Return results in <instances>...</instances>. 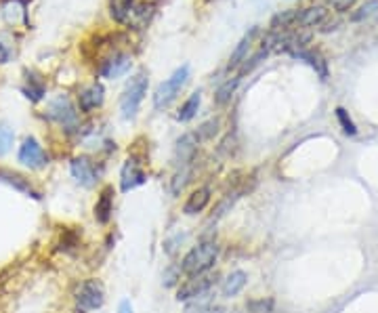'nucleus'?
Returning a JSON list of instances; mask_svg holds the SVG:
<instances>
[{"label": "nucleus", "instance_id": "obj_1", "mask_svg": "<svg viewBox=\"0 0 378 313\" xmlns=\"http://www.w3.org/2000/svg\"><path fill=\"white\" fill-rule=\"evenodd\" d=\"M217 257H219V248H217L215 242H202V244L193 246V248L185 255V259H183V263H181V271H183L185 275H200V273H206V271H209V269L215 265Z\"/></svg>", "mask_w": 378, "mask_h": 313}, {"label": "nucleus", "instance_id": "obj_2", "mask_svg": "<svg viewBox=\"0 0 378 313\" xmlns=\"http://www.w3.org/2000/svg\"><path fill=\"white\" fill-rule=\"evenodd\" d=\"M147 82L150 80H147V72H145V69L137 72L128 80V84H126V89L122 93V99H120V110H122V116L126 120L134 118L137 112H139V106H141V101H143V97L147 93Z\"/></svg>", "mask_w": 378, "mask_h": 313}, {"label": "nucleus", "instance_id": "obj_3", "mask_svg": "<svg viewBox=\"0 0 378 313\" xmlns=\"http://www.w3.org/2000/svg\"><path fill=\"white\" fill-rule=\"evenodd\" d=\"M187 80H189V65L177 67L175 72H173V76H170L168 80H164L156 89V93H154V108L156 110H166L170 103H173L179 97V93L187 84Z\"/></svg>", "mask_w": 378, "mask_h": 313}, {"label": "nucleus", "instance_id": "obj_4", "mask_svg": "<svg viewBox=\"0 0 378 313\" xmlns=\"http://www.w3.org/2000/svg\"><path fill=\"white\" fill-rule=\"evenodd\" d=\"M103 303H106V292H103V286L101 282L97 280H86L80 290H78V297H76V305H78V311H93V309H99Z\"/></svg>", "mask_w": 378, "mask_h": 313}, {"label": "nucleus", "instance_id": "obj_5", "mask_svg": "<svg viewBox=\"0 0 378 313\" xmlns=\"http://www.w3.org/2000/svg\"><path fill=\"white\" fill-rule=\"evenodd\" d=\"M17 158H19V162H21L23 166L34 168V170H38V168H43V166L49 164L47 152L43 150V146H40L34 137L23 139V143H21V148H19V156H17Z\"/></svg>", "mask_w": 378, "mask_h": 313}, {"label": "nucleus", "instance_id": "obj_6", "mask_svg": "<svg viewBox=\"0 0 378 313\" xmlns=\"http://www.w3.org/2000/svg\"><path fill=\"white\" fill-rule=\"evenodd\" d=\"M189 277H191V280H187L179 288V292H177V299L179 301H191L196 297H202L206 292H211V288L215 284V275H204V273H200V275H189Z\"/></svg>", "mask_w": 378, "mask_h": 313}, {"label": "nucleus", "instance_id": "obj_7", "mask_svg": "<svg viewBox=\"0 0 378 313\" xmlns=\"http://www.w3.org/2000/svg\"><path fill=\"white\" fill-rule=\"evenodd\" d=\"M47 116H49L51 120L63 124V126H72V124L76 122V110H74V106H72V101L67 99L65 95H59L57 99H53V101L49 103V112H47Z\"/></svg>", "mask_w": 378, "mask_h": 313}, {"label": "nucleus", "instance_id": "obj_8", "mask_svg": "<svg viewBox=\"0 0 378 313\" xmlns=\"http://www.w3.org/2000/svg\"><path fill=\"white\" fill-rule=\"evenodd\" d=\"M70 168H72L74 179H76L80 185H84V187H93V185L97 183V179H99V170H97L95 162H93L91 158H86V156L74 158Z\"/></svg>", "mask_w": 378, "mask_h": 313}, {"label": "nucleus", "instance_id": "obj_9", "mask_svg": "<svg viewBox=\"0 0 378 313\" xmlns=\"http://www.w3.org/2000/svg\"><path fill=\"white\" fill-rule=\"evenodd\" d=\"M147 181V175L143 172V168L139 166L137 160H126L120 172V187L122 192H130L134 187H139Z\"/></svg>", "mask_w": 378, "mask_h": 313}, {"label": "nucleus", "instance_id": "obj_10", "mask_svg": "<svg viewBox=\"0 0 378 313\" xmlns=\"http://www.w3.org/2000/svg\"><path fill=\"white\" fill-rule=\"evenodd\" d=\"M130 63H132L130 55L116 53L114 57H110V59H106V61L101 63L99 72H101L103 78L114 80V78H120V76H124V74L128 72V69H130Z\"/></svg>", "mask_w": 378, "mask_h": 313}, {"label": "nucleus", "instance_id": "obj_11", "mask_svg": "<svg viewBox=\"0 0 378 313\" xmlns=\"http://www.w3.org/2000/svg\"><path fill=\"white\" fill-rule=\"evenodd\" d=\"M112 213H114V187L108 185V187L101 189V194L97 198V204H95V219H97V223L108 225L110 219H112Z\"/></svg>", "mask_w": 378, "mask_h": 313}, {"label": "nucleus", "instance_id": "obj_12", "mask_svg": "<svg viewBox=\"0 0 378 313\" xmlns=\"http://www.w3.org/2000/svg\"><path fill=\"white\" fill-rule=\"evenodd\" d=\"M103 99H106V91H103V86L99 82H93L91 86L82 89L80 95H78V106L82 112H93L97 108H101Z\"/></svg>", "mask_w": 378, "mask_h": 313}, {"label": "nucleus", "instance_id": "obj_13", "mask_svg": "<svg viewBox=\"0 0 378 313\" xmlns=\"http://www.w3.org/2000/svg\"><path fill=\"white\" fill-rule=\"evenodd\" d=\"M196 152H198V137L187 132L183 135L179 141H177V150H175V160L179 166H187L193 162L196 158Z\"/></svg>", "mask_w": 378, "mask_h": 313}, {"label": "nucleus", "instance_id": "obj_14", "mask_svg": "<svg viewBox=\"0 0 378 313\" xmlns=\"http://www.w3.org/2000/svg\"><path fill=\"white\" fill-rule=\"evenodd\" d=\"M0 183H7V185H11L13 189L21 192V194H25V196H29V198H34V200H38V198H40V194L32 187V183H29L27 179H23L21 175H17V172H11V170H0Z\"/></svg>", "mask_w": 378, "mask_h": 313}, {"label": "nucleus", "instance_id": "obj_15", "mask_svg": "<svg viewBox=\"0 0 378 313\" xmlns=\"http://www.w3.org/2000/svg\"><path fill=\"white\" fill-rule=\"evenodd\" d=\"M292 55H294L296 59H300V61H305V63L311 65V67L316 69V72L320 74L322 80L328 78V63H326V59L322 57V53L311 51V49H298V51H294Z\"/></svg>", "mask_w": 378, "mask_h": 313}, {"label": "nucleus", "instance_id": "obj_16", "mask_svg": "<svg viewBox=\"0 0 378 313\" xmlns=\"http://www.w3.org/2000/svg\"><path fill=\"white\" fill-rule=\"evenodd\" d=\"M211 202V189L209 187H200L196 192H191V196L187 198L185 206H183V213L185 215H198L202 213L206 206Z\"/></svg>", "mask_w": 378, "mask_h": 313}, {"label": "nucleus", "instance_id": "obj_17", "mask_svg": "<svg viewBox=\"0 0 378 313\" xmlns=\"http://www.w3.org/2000/svg\"><path fill=\"white\" fill-rule=\"evenodd\" d=\"M255 34H257V27H252L248 34H244V38L237 43L235 51H233L231 57H229V69H235L237 65H242V63L248 59V49H250V45H252Z\"/></svg>", "mask_w": 378, "mask_h": 313}, {"label": "nucleus", "instance_id": "obj_18", "mask_svg": "<svg viewBox=\"0 0 378 313\" xmlns=\"http://www.w3.org/2000/svg\"><path fill=\"white\" fill-rule=\"evenodd\" d=\"M246 282H248V275L244 273V271H231L227 277H225V282H223V294L225 297H237L239 292L244 290V286H246Z\"/></svg>", "mask_w": 378, "mask_h": 313}, {"label": "nucleus", "instance_id": "obj_19", "mask_svg": "<svg viewBox=\"0 0 378 313\" xmlns=\"http://www.w3.org/2000/svg\"><path fill=\"white\" fill-rule=\"evenodd\" d=\"M152 15H154V5H145V3L134 5L130 15H128V19H126V23H130L137 30H141V27H145L150 23Z\"/></svg>", "mask_w": 378, "mask_h": 313}, {"label": "nucleus", "instance_id": "obj_20", "mask_svg": "<svg viewBox=\"0 0 378 313\" xmlns=\"http://www.w3.org/2000/svg\"><path fill=\"white\" fill-rule=\"evenodd\" d=\"M326 15H328V11H326V7H322V5L303 9V11L298 13V23H296V25H300V27L318 25V23H322V21L326 19Z\"/></svg>", "mask_w": 378, "mask_h": 313}, {"label": "nucleus", "instance_id": "obj_21", "mask_svg": "<svg viewBox=\"0 0 378 313\" xmlns=\"http://www.w3.org/2000/svg\"><path fill=\"white\" fill-rule=\"evenodd\" d=\"M47 93V84L40 76L36 74H27V84L23 86V95L29 99V101H40Z\"/></svg>", "mask_w": 378, "mask_h": 313}, {"label": "nucleus", "instance_id": "obj_22", "mask_svg": "<svg viewBox=\"0 0 378 313\" xmlns=\"http://www.w3.org/2000/svg\"><path fill=\"white\" fill-rule=\"evenodd\" d=\"M134 7V0H110V15L118 23H126L130 11Z\"/></svg>", "mask_w": 378, "mask_h": 313}, {"label": "nucleus", "instance_id": "obj_23", "mask_svg": "<svg viewBox=\"0 0 378 313\" xmlns=\"http://www.w3.org/2000/svg\"><path fill=\"white\" fill-rule=\"evenodd\" d=\"M298 13L300 11H296V9L278 13L276 17L271 19V30H288V27H294L298 23Z\"/></svg>", "mask_w": 378, "mask_h": 313}, {"label": "nucleus", "instance_id": "obj_24", "mask_svg": "<svg viewBox=\"0 0 378 313\" xmlns=\"http://www.w3.org/2000/svg\"><path fill=\"white\" fill-rule=\"evenodd\" d=\"M200 101H202L200 93H193V95L183 103V106H181V110H179V114H177V120H181V122H189V120L198 114Z\"/></svg>", "mask_w": 378, "mask_h": 313}, {"label": "nucleus", "instance_id": "obj_25", "mask_svg": "<svg viewBox=\"0 0 378 313\" xmlns=\"http://www.w3.org/2000/svg\"><path fill=\"white\" fill-rule=\"evenodd\" d=\"M237 84H239V78H233V80H227L225 84L219 86V91L215 93L217 106H227V103L231 101V97H233V93H235V89H237Z\"/></svg>", "mask_w": 378, "mask_h": 313}, {"label": "nucleus", "instance_id": "obj_26", "mask_svg": "<svg viewBox=\"0 0 378 313\" xmlns=\"http://www.w3.org/2000/svg\"><path fill=\"white\" fill-rule=\"evenodd\" d=\"M15 141V132L9 124L0 122V158H3L5 154H9L11 146Z\"/></svg>", "mask_w": 378, "mask_h": 313}, {"label": "nucleus", "instance_id": "obj_27", "mask_svg": "<svg viewBox=\"0 0 378 313\" xmlns=\"http://www.w3.org/2000/svg\"><path fill=\"white\" fill-rule=\"evenodd\" d=\"M189 177H191V170H189V164L187 166H181V170L175 175V179H173V185H170V189H173V194L175 196H179L181 194V189L187 185V181H189Z\"/></svg>", "mask_w": 378, "mask_h": 313}, {"label": "nucleus", "instance_id": "obj_28", "mask_svg": "<svg viewBox=\"0 0 378 313\" xmlns=\"http://www.w3.org/2000/svg\"><path fill=\"white\" fill-rule=\"evenodd\" d=\"M219 126H221L219 118H215V120H209V122H204V124L198 128L196 137H198V139H204V141H209V139H213V137L219 132Z\"/></svg>", "mask_w": 378, "mask_h": 313}, {"label": "nucleus", "instance_id": "obj_29", "mask_svg": "<svg viewBox=\"0 0 378 313\" xmlns=\"http://www.w3.org/2000/svg\"><path fill=\"white\" fill-rule=\"evenodd\" d=\"M246 313H273V301L271 299H257L246 303Z\"/></svg>", "mask_w": 378, "mask_h": 313}, {"label": "nucleus", "instance_id": "obj_30", "mask_svg": "<svg viewBox=\"0 0 378 313\" xmlns=\"http://www.w3.org/2000/svg\"><path fill=\"white\" fill-rule=\"evenodd\" d=\"M336 118H338V122H340L342 130H345L347 135H355V132H357V128H355L353 120H351V118H349V114H347V110L338 108V110H336Z\"/></svg>", "mask_w": 378, "mask_h": 313}, {"label": "nucleus", "instance_id": "obj_31", "mask_svg": "<svg viewBox=\"0 0 378 313\" xmlns=\"http://www.w3.org/2000/svg\"><path fill=\"white\" fill-rule=\"evenodd\" d=\"M376 11H378V0H370V3H366L364 7H359L357 13L351 15V19H353V21H362V19H366V17H372Z\"/></svg>", "mask_w": 378, "mask_h": 313}, {"label": "nucleus", "instance_id": "obj_32", "mask_svg": "<svg viewBox=\"0 0 378 313\" xmlns=\"http://www.w3.org/2000/svg\"><path fill=\"white\" fill-rule=\"evenodd\" d=\"M267 53H269V51H267V49L263 47V49H261V51H259L257 55H252L250 59H246V63H244V67H242V72H239V76H244V74L252 72V69H255V67H257V65L261 63V59H263V57H267Z\"/></svg>", "mask_w": 378, "mask_h": 313}, {"label": "nucleus", "instance_id": "obj_33", "mask_svg": "<svg viewBox=\"0 0 378 313\" xmlns=\"http://www.w3.org/2000/svg\"><path fill=\"white\" fill-rule=\"evenodd\" d=\"M330 5H332L334 11L345 13V11H351V7L355 5V0H330Z\"/></svg>", "mask_w": 378, "mask_h": 313}, {"label": "nucleus", "instance_id": "obj_34", "mask_svg": "<svg viewBox=\"0 0 378 313\" xmlns=\"http://www.w3.org/2000/svg\"><path fill=\"white\" fill-rule=\"evenodd\" d=\"M183 240H185V235H175L173 240H168L166 244H164V251H166L168 255H175V251H177L175 244H179V242H183Z\"/></svg>", "mask_w": 378, "mask_h": 313}, {"label": "nucleus", "instance_id": "obj_35", "mask_svg": "<svg viewBox=\"0 0 378 313\" xmlns=\"http://www.w3.org/2000/svg\"><path fill=\"white\" fill-rule=\"evenodd\" d=\"M9 57H11V51H9L3 43H0V63H7Z\"/></svg>", "mask_w": 378, "mask_h": 313}, {"label": "nucleus", "instance_id": "obj_36", "mask_svg": "<svg viewBox=\"0 0 378 313\" xmlns=\"http://www.w3.org/2000/svg\"><path fill=\"white\" fill-rule=\"evenodd\" d=\"M118 313H132V305H130V301H122V303H120Z\"/></svg>", "mask_w": 378, "mask_h": 313}, {"label": "nucleus", "instance_id": "obj_37", "mask_svg": "<svg viewBox=\"0 0 378 313\" xmlns=\"http://www.w3.org/2000/svg\"><path fill=\"white\" fill-rule=\"evenodd\" d=\"M202 313H225L223 307H209V309H204Z\"/></svg>", "mask_w": 378, "mask_h": 313}, {"label": "nucleus", "instance_id": "obj_38", "mask_svg": "<svg viewBox=\"0 0 378 313\" xmlns=\"http://www.w3.org/2000/svg\"><path fill=\"white\" fill-rule=\"evenodd\" d=\"M336 25H338V21H332V23H328L326 27H322V32H332V30H336Z\"/></svg>", "mask_w": 378, "mask_h": 313}, {"label": "nucleus", "instance_id": "obj_39", "mask_svg": "<svg viewBox=\"0 0 378 313\" xmlns=\"http://www.w3.org/2000/svg\"><path fill=\"white\" fill-rule=\"evenodd\" d=\"M206 3H211V0H206Z\"/></svg>", "mask_w": 378, "mask_h": 313}]
</instances>
